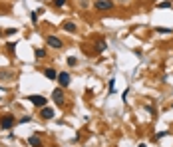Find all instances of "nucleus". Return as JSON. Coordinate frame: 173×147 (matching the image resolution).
Here are the masks:
<instances>
[{
	"instance_id": "nucleus-1",
	"label": "nucleus",
	"mask_w": 173,
	"mask_h": 147,
	"mask_svg": "<svg viewBox=\"0 0 173 147\" xmlns=\"http://www.w3.org/2000/svg\"><path fill=\"white\" fill-rule=\"evenodd\" d=\"M26 99L32 103V106L40 107V110H42V107H46V106H48V99H46V95H38V94H34V95H28Z\"/></svg>"
},
{
	"instance_id": "nucleus-2",
	"label": "nucleus",
	"mask_w": 173,
	"mask_h": 147,
	"mask_svg": "<svg viewBox=\"0 0 173 147\" xmlns=\"http://www.w3.org/2000/svg\"><path fill=\"white\" fill-rule=\"evenodd\" d=\"M14 123H16V117H14V115H10V113H6V115L0 117V127H2V129H10V127H14Z\"/></svg>"
},
{
	"instance_id": "nucleus-3",
	"label": "nucleus",
	"mask_w": 173,
	"mask_h": 147,
	"mask_svg": "<svg viewBox=\"0 0 173 147\" xmlns=\"http://www.w3.org/2000/svg\"><path fill=\"white\" fill-rule=\"evenodd\" d=\"M52 99L58 103V106H64L66 102V94H64V87H56V90L52 91Z\"/></svg>"
},
{
	"instance_id": "nucleus-4",
	"label": "nucleus",
	"mask_w": 173,
	"mask_h": 147,
	"mask_svg": "<svg viewBox=\"0 0 173 147\" xmlns=\"http://www.w3.org/2000/svg\"><path fill=\"white\" fill-rule=\"evenodd\" d=\"M46 44H48L50 48H56V50H60L62 46H64V42H62V38H58V36L50 34V36H46Z\"/></svg>"
},
{
	"instance_id": "nucleus-5",
	"label": "nucleus",
	"mask_w": 173,
	"mask_h": 147,
	"mask_svg": "<svg viewBox=\"0 0 173 147\" xmlns=\"http://www.w3.org/2000/svg\"><path fill=\"white\" fill-rule=\"evenodd\" d=\"M94 8L100 10V12H105V10H112V8H113V2H112V0H96Z\"/></svg>"
},
{
	"instance_id": "nucleus-6",
	"label": "nucleus",
	"mask_w": 173,
	"mask_h": 147,
	"mask_svg": "<svg viewBox=\"0 0 173 147\" xmlns=\"http://www.w3.org/2000/svg\"><path fill=\"white\" fill-rule=\"evenodd\" d=\"M58 82H60V87H68L72 82V75L68 72H60L58 74Z\"/></svg>"
},
{
	"instance_id": "nucleus-7",
	"label": "nucleus",
	"mask_w": 173,
	"mask_h": 147,
	"mask_svg": "<svg viewBox=\"0 0 173 147\" xmlns=\"http://www.w3.org/2000/svg\"><path fill=\"white\" fill-rule=\"evenodd\" d=\"M40 115H42V119H54L56 111H54V107L46 106V107H42V110H40Z\"/></svg>"
},
{
	"instance_id": "nucleus-8",
	"label": "nucleus",
	"mask_w": 173,
	"mask_h": 147,
	"mask_svg": "<svg viewBox=\"0 0 173 147\" xmlns=\"http://www.w3.org/2000/svg\"><path fill=\"white\" fill-rule=\"evenodd\" d=\"M28 145H30V147H44V145H42V139L38 137V133L28 137Z\"/></svg>"
},
{
	"instance_id": "nucleus-9",
	"label": "nucleus",
	"mask_w": 173,
	"mask_h": 147,
	"mask_svg": "<svg viewBox=\"0 0 173 147\" xmlns=\"http://www.w3.org/2000/svg\"><path fill=\"white\" fill-rule=\"evenodd\" d=\"M44 75H46L48 79H58V72H56V70H52V68L44 70Z\"/></svg>"
},
{
	"instance_id": "nucleus-10",
	"label": "nucleus",
	"mask_w": 173,
	"mask_h": 147,
	"mask_svg": "<svg viewBox=\"0 0 173 147\" xmlns=\"http://www.w3.org/2000/svg\"><path fill=\"white\" fill-rule=\"evenodd\" d=\"M64 30L66 32H76V30H78V26H76V22L68 20V22H64Z\"/></svg>"
},
{
	"instance_id": "nucleus-11",
	"label": "nucleus",
	"mask_w": 173,
	"mask_h": 147,
	"mask_svg": "<svg viewBox=\"0 0 173 147\" xmlns=\"http://www.w3.org/2000/svg\"><path fill=\"white\" fill-rule=\"evenodd\" d=\"M171 6H173L171 0H161V2L157 4V8H171Z\"/></svg>"
},
{
	"instance_id": "nucleus-12",
	"label": "nucleus",
	"mask_w": 173,
	"mask_h": 147,
	"mask_svg": "<svg viewBox=\"0 0 173 147\" xmlns=\"http://www.w3.org/2000/svg\"><path fill=\"white\" fill-rule=\"evenodd\" d=\"M36 58H38V60L46 58V50H44V48H38V50H36Z\"/></svg>"
},
{
	"instance_id": "nucleus-13",
	"label": "nucleus",
	"mask_w": 173,
	"mask_h": 147,
	"mask_svg": "<svg viewBox=\"0 0 173 147\" xmlns=\"http://www.w3.org/2000/svg\"><path fill=\"white\" fill-rule=\"evenodd\" d=\"M66 2H68V0H54V6H56V8H62V6H66Z\"/></svg>"
},
{
	"instance_id": "nucleus-14",
	"label": "nucleus",
	"mask_w": 173,
	"mask_h": 147,
	"mask_svg": "<svg viewBox=\"0 0 173 147\" xmlns=\"http://www.w3.org/2000/svg\"><path fill=\"white\" fill-rule=\"evenodd\" d=\"M169 133H171V131H161V133H157V135H155L153 139L157 141V139H161V137H167V135H169Z\"/></svg>"
},
{
	"instance_id": "nucleus-15",
	"label": "nucleus",
	"mask_w": 173,
	"mask_h": 147,
	"mask_svg": "<svg viewBox=\"0 0 173 147\" xmlns=\"http://www.w3.org/2000/svg\"><path fill=\"white\" fill-rule=\"evenodd\" d=\"M157 32H159V34H171V28H157Z\"/></svg>"
},
{
	"instance_id": "nucleus-16",
	"label": "nucleus",
	"mask_w": 173,
	"mask_h": 147,
	"mask_svg": "<svg viewBox=\"0 0 173 147\" xmlns=\"http://www.w3.org/2000/svg\"><path fill=\"white\" fill-rule=\"evenodd\" d=\"M30 119H32V115H24V117H20V119H18V123H28Z\"/></svg>"
},
{
	"instance_id": "nucleus-17",
	"label": "nucleus",
	"mask_w": 173,
	"mask_h": 147,
	"mask_svg": "<svg viewBox=\"0 0 173 147\" xmlns=\"http://www.w3.org/2000/svg\"><path fill=\"white\" fill-rule=\"evenodd\" d=\"M76 64H78V58L70 56V58H68V66H76Z\"/></svg>"
},
{
	"instance_id": "nucleus-18",
	"label": "nucleus",
	"mask_w": 173,
	"mask_h": 147,
	"mask_svg": "<svg viewBox=\"0 0 173 147\" xmlns=\"http://www.w3.org/2000/svg\"><path fill=\"white\" fill-rule=\"evenodd\" d=\"M113 83H116V79H109V94L116 91V86H113Z\"/></svg>"
},
{
	"instance_id": "nucleus-19",
	"label": "nucleus",
	"mask_w": 173,
	"mask_h": 147,
	"mask_svg": "<svg viewBox=\"0 0 173 147\" xmlns=\"http://www.w3.org/2000/svg\"><path fill=\"white\" fill-rule=\"evenodd\" d=\"M32 24H38V12H32Z\"/></svg>"
},
{
	"instance_id": "nucleus-20",
	"label": "nucleus",
	"mask_w": 173,
	"mask_h": 147,
	"mask_svg": "<svg viewBox=\"0 0 173 147\" xmlns=\"http://www.w3.org/2000/svg\"><path fill=\"white\" fill-rule=\"evenodd\" d=\"M4 34H8V36H12V34H16V30H14V28H8V30H6V32H4Z\"/></svg>"
},
{
	"instance_id": "nucleus-21",
	"label": "nucleus",
	"mask_w": 173,
	"mask_h": 147,
	"mask_svg": "<svg viewBox=\"0 0 173 147\" xmlns=\"http://www.w3.org/2000/svg\"><path fill=\"white\" fill-rule=\"evenodd\" d=\"M137 147H147V145H145V143H139V145H137Z\"/></svg>"
},
{
	"instance_id": "nucleus-22",
	"label": "nucleus",
	"mask_w": 173,
	"mask_h": 147,
	"mask_svg": "<svg viewBox=\"0 0 173 147\" xmlns=\"http://www.w3.org/2000/svg\"><path fill=\"white\" fill-rule=\"evenodd\" d=\"M0 36H2V32H0Z\"/></svg>"
},
{
	"instance_id": "nucleus-23",
	"label": "nucleus",
	"mask_w": 173,
	"mask_h": 147,
	"mask_svg": "<svg viewBox=\"0 0 173 147\" xmlns=\"http://www.w3.org/2000/svg\"><path fill=\"white\" fill-rule=\"evenodd\" d=\"M171 107H173V106H171Z\"/></svg>"
}]
</instances>
